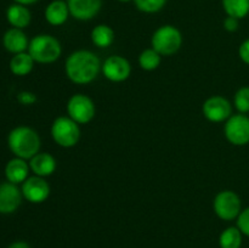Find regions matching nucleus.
Returning a JSON list of instances; mask_svg holds the SVG:
<instances>
[{"label":"nucleus","instance_id":"f3484780","mask_svg":"<svg viewBox=\"0 0 249 248\" xmlns=\"http://www.w3.org/2000/svg\"><path fill=\"white\" fill-rule=\"evenodd\" d=\"M6 18L14 28L23 29L31 23L32 15L26 5L15 2V4L10 5L9 9L6 10Z\"/></svg>","mask_w":249,"mask_h":248},{"label":"nucleus","instance_id":"0eeeda50","mask_svg":"<svg viewBox=\"0 0 249 248\" xmlns=\"http://www.w3.org/2000/svg\"><path fill=\"white\" fill-rule=\"evenodd\" d=\"M214 212L220 219L226 221L237 219L241 211V199L236 192L225 190L219 192L214 198Z\"/></svg>","mask_w":249,"mask_h":248},{"label":"nucleus","instance_id":"aec40b11","mask_svg":"<svg viewBox=\"0 0 249 248\" xmlns=\"http://www.w3.org/2000/svg\"><path fill=\"white\" fill-rule=\"evenodd\" d=\"M91 40L97 48H108L114 41V31L107 24H99L91 31Z\"/></svg>","mask_w":249,"mask_h":248},{"label":"nucleus","instance_id":"6e6552de","mask_svg":"<svg viewBox=\"0 0 249 248\" xmlns=\"http://www.w3.org/2000/svg\"><path fill=\"white\" fill-rule=\"evenodd\" d=\"M224 133L232 145H247L249 143V118L243 113L233 114L226 121Z\"/></svg>","mask_w":249,"mask_h":248},{"label":"nucleus","instance_id":"bb28decb","mask_svg":"<svg viewBox=\"0 0 249 248\" xmlns=\"http://www.w3.org/2000/svg\"><path fill=\"white\" fill-rule=\"evenodd\" d=\"M17 100L19 104L24 105V106H31L36 102V96L32 91H21L17 95Z\"/></svg>","mask_w":249,"mask_h":248},{"label":"nucleus","instance_id":"5701e85b","mask_svg":"<svg viewBox=\"0 0 249 248\" xmlns=\"http://www.w3.org/2000/svg\"><path fill=\"white\" fill-rule=\"evenodd\" d=\"M162 61V56L153 49H146L139 56V65L145 71H155Z\"/></svg>","mask_w":249,"mask_h":248},{"label":"nucleus","instance_id":"4be33fe9","mask_svg":"<svg viewBox=\"0 0 249 248\" xmlns=\"http://www.w3.org/2000/svg\"><path fill=\"white\" fill-rule=\"evenodd\" d=\"M226 15L235 18H245L249 14V0H223Z\"/></svg>","mask_w":249,"mask_h":248},{"label":"nucleus","instance_id":"4468645a","mask_svg":"<svg viewBox=\"0 0 249 248\" xmlns=\"http://www.w3.org/2000/svg\"><path fill=\"white\" fill-rule=\"evenodd\" d=\"M2 45L9 53L16 55V53H26V50H28L29 41L22 29L12 27L5 32L2 36Z\"/></svg>","mask_w":249,"mask_h":248},{"label":"nucleus","instance_id":"b1692460","mask_svg":"<svg viewBox=\"0 0 249 248\" xmlns=\"http://www.w3.org/2000/svg\"><path fill=\"white\" fill-rule=\"evenodd\" d=\"M138 10L145 14H156L167 4V0H134Z\"/></svg>","mask_w":249,"mask_h":248},{"label":"nucleus","instance_id":"f8f14e48","mask_svg":"<svg viewBox=\"0 0 249 248\" xmlns=\"http://www.w3.org/2000/svg\"><path fill=\"white\" fill-rule=\"evenodd\" d=\"M23 195L16 184L6 181L0 184V214H11L22 203Z\"/></svg>","mask_w":249,"mask_h":248},{"label":"nucleus","instance_id":"393cba45","mask_svg":"<svg viewBox=\"0 0 249 248\" xmlns=\"http://www.w3.org/2000/svg\"><path fill=\"white\" fill-rule=\"evenodd\" d=\"M233 104L240 113L249 112V87H243L237 90L233 99Z\"/></svg>","mask_w":249,"mask_h":248},{"label":"nucleus","instance_id":"39448f33","mask_svg":"<svg viewBox=\"0 0 249 248\" xmlns=\"http://www.w3.org/2000/svg\"><path fill=\"white\" fill-rule=\"evenodd\" d=\"M51 136L61 147H73L80 139L79 125L70 117H58L51 125Z\"/></svg>","mask_w":249,"mask_h":248},{"label":"nucleus","instance_id":"a878e982","mask_svg":"<svg viewBox=\"0 0 249 248\" xmlns=\"http://www.w3.org/2000/svg\"><path fill=\"white\" fill-rule=\"evenodd\" d=\"M237 228L242 232V235H246L249 237V207L243 209L237 216Z\"/></svg>","mask_w":249,"mask_h":248},{"label":"nucleus","instance_id":"ddd939ff","mask_svg":"<svg viewBox=\"0 0 249 248\" xmlns=\"http://www.w3.org/2000/svg\"><path fill=\"white\" fill-rule=\"evenodd\" d=\"M70 15L79 21H88L96 16L102 6V0H67Z\"/></svg>","mask_w":249,"mask_h":248},{"label":"nucleus","instance_id":"9d476101","mask_svg":"<svg viewBox=\"0 0 249 248\" xmlns=\"http://www.w3.org/2000/svg\"><path fill=\"white\" fill-rule=\"evenodd\" d=\"M23 198L31 203H43L50 195V186L44 177L34 175L22 184L21 187Z\"/></svg>","mask_w":249,"mask_h":248},{"label":"nucleus","instance_id":"c756f323","mask_svg":"<svg viewBox=\"0 0 249 248\" xmlns=\"http://www.w3.org/2000/svg\"><path fill=\"white\" fill-rule=\"evenodd\" d=\"M7 248H31L27 242H23V241H16V242L11 243Z\"/></svg>","mask_w":249,"mask_h":248},{"label":"nucleus","instance_id":"7ed1b4c3","mask_svg":"<svg viewBox=\"0 0 249 248\" xmlns=\"http://www.w3.org/2000/svg\"><path fill=\"white\" fill-rule=\"evenodd\" d=\"M28 53L36 62L53 63L61 56L62 48L55 36L50 34H39L29 41Z\"/></svg>","mask_w":249,"mask_h":248},{"label":"nucleus","instance_id":"423d86ee","mask_svg":"<svg viewBox=\"0 0 249 248\" xmlns=\"http://www.w3.org/2000/svg\"><path fill=\"white\" fill-rule=\"evenodd\" d=\"M67 113L78 124H87L95 117V105L89 96L75 94L67 102Z\"/></svg>","mask_w":249,"mask_h":248},{"label":"nucleus","instance_id":"9b49d317","mask_svg":"<svg viewBox=\"0 0 249 248\" xmlns=\"http://www.w3.org/2000/svg\"><path fill=\"white\" fill-rule=\"evenodd\" d=\"M102 73L108 80L114 83L124 82L128 79L131 72V66L126 58L122 56H109L101 66Z\"/></svg>","mask_w":249,"mask_h":248},{"label":"nucleus","instance_id":"20e7f679","mask_svg":"<svg viewBox=\"0 0 249 248\" xmlns=\"http://www.w3.org/2000/svg\"><path fill=\"white\" fill-rule=\"evenodd\" d=\"M181 32L177 27L170 26V24L160 27L153 33L152 39H151L152 49L157 51L160 56L174 55L181 48Z\"/></svg>","mask_w":249,"mask_h":248},{"label":"nucleus","instance_id":"c85d7f7f","mask_svg":"<svg viewBox=\"0 0 249 248\" xmlns=\"http://www.w3.org/2000/svg\"><path fill=\"white\" fill-rule=\"evenodd\" d=\"M238 55H240L241 60L245 63L249 65V39H246L238 49Z\"/></svg>","mask_w":249,"mask_h":248},{"label":"nucleus","instance_id":"7c9ffc66","mask_svg":"<svg viewBox=\"0 0 249 248\" xmlns=\"http://www.w3.org/2000/svg\"><path fill=\"white\" fill-rule=\"evenodd\" d=\"M36 1H38V0H15V2H17V4L26 5V6H28V5H32V4H36Z\"/></svg>","mask_w":249,"mask_h":248},{"label":"nucleus","instance_id":"a211bd4d","mask_svg":"<svg viewBox=\"0 0 249 248\" xmlns=\"http://www.w3.org/2000/svg\"><path fill=\"white\" fill-rule=\"evenodd\" d=\"M70 16L67 2L63 0H53L46 6L45 19L51 26H62Z\"/></svg>","mask_w":249,"mask_h":248},{"label":"nucleus","instance_id":"2f4dec72","mask_svg":"<svg viewBox=\"0 0 249 248\" xmlns=\"http://www.w3.org/2000/svg\"><path fill=\"white\" fill-rule=\"evenodd\" d=\"M118 1H121V2H128V1H130V0H118Z\"/></svg>","mask_w":249,"mask_h":248},{"label":"nucleus","instance_id":"2eb2a0df","mask_svg":"<svg viewBox=\"0 0 249 248\" xmlns=\"http://www.w3.org/2000/svg\"><path fill=\"white\" fill-rule=\"evenodd\" d=\"M29 163L26 162V159L15 157L10 159L5 165V177L7 181L12 184H23L28 179L29 174Z\"/></svg>","mask_w":249,"mask_h":248},{"label":"nucleus","instance_id":"1a4fd4ad","mask_svg":"<svg viewBox=\"0 0 249 248\" xmlns=\"http://www.w3.org/2000/svg\"><path fill=\"white\" fill-rule=\"evenodd\" d=\"M203 114L209 122L220 123L232 116V107L225 97L212 96L203 104Z\"/></svg>","mask_w":249,"mask_h":248},{"label":"nucleus","instance_id":"cd10ccee","mask_svg":"<svg viewBox=\"0 0 249 248\" xmlns=\"http://www.w3.org/2000/svg\"><path fill=\"white\" fill-rule=\"evenodd\" d=\"M238 21H240L238 18L228 16L225 18V21H224V28L228 32H236L238 29V27H240V22Z\"/></svg>","mask_w":249,"mask_h":248},{"label":"nucleus","instance_id":"6ab92c4d","mask_svg":"<svg viewBox=\"0 0 249 248\" xmlns=\"http://www.w3.org/2000/svg\"><path fill=\"white\" fill-rule=\"evenodd\" d=\"M34 62L36 61L32 58V56L28 53H16L10 60V71L15 75L23 77V75L29 74L32 72V70L34 67Z\"/></svg>","mask_w":249,"mask_h":248},{"label":"nucleus","instance_id":"412c9836","mask_svg":"<svg viewBox=\"0 0 249 248\" xmlns=\"http://www.w3.org/2000/svg\"><path fill=\"white\" fill-rule=\"evenodd\" d=\"M220 248H241L242 246V232L237 226H230L220 233L219 237Z\"/></svg>","mask_w":249,"mask_h":248},{"label":"nucleus","instance_id":"f257e3e1","mask_svg":"<svg viewBox=\"0 0 249 248\" xmlns=\"http://www.w3.org/2000/svg\"><path fill=\"white\" fill-rule=\"evenodd\" d=\"M101 62L94 53L78 50L71 53L66 60V74L75 84H89L99 74Z\"/></svg>","mask_w":249,"mask_h":248},{"label":"nucleus","instance_id":"f03ea898","mask_svg":"<svg viewBox=\"0 0 249 248\" xmlns=\"http://www.w3.org/2000/svg\"><path fill=\"white\" fill-rule=\"evenodd\" d=\"M7 145L16 157L31 159L39 153L40 138L38 133L29 126H17L10 131Z\"/></svg>","mask_w":249,"mask_h":248},{"label":"nucleus","instance_id":"dca6fc26","mask_svg":"<svg viewBox=\"0 0 249 248\" xmlns=\"http://www.w3.org/2000/svg\"><path fill=\"white\" fill-rule=\"evenodd\" d=\"M29 168L34 175L45 177L56 170V160L50 153L39 152L29 159Z\"/></svg>","mask_w":249,"mask_h":248}]
</instances>
